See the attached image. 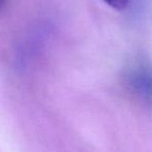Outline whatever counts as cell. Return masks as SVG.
I'll return each mask as SVG.
<instances>
[{"instance_id": "obj_2", "label": "cell", "mask_w": 152, "mask_h": 152, "mask_svg": "<svg viewBox=\"0 0 152 152\" xmlns=\"http://www.w3.org/2000/svg\"><path fill=\"white\" fill-rule=\"evenodd\" d=\"M0 1H1V0H0Z\"/></svg>"}, {"instance_id": "obj_1", "label": "cell", "mask_w": 152, "mask_h": 152, "mask_svg": "<svg viewBox=\"0 0 152 152\" xmlns=\"http://www.w3.org/2000/svg\"><path fill=\"white\" fill-rule=\"evenodd\" d=\"M104 2L110 7L117 10V11H122L128 5L129 0H103Z\"/></svg>"}]
</instances>
